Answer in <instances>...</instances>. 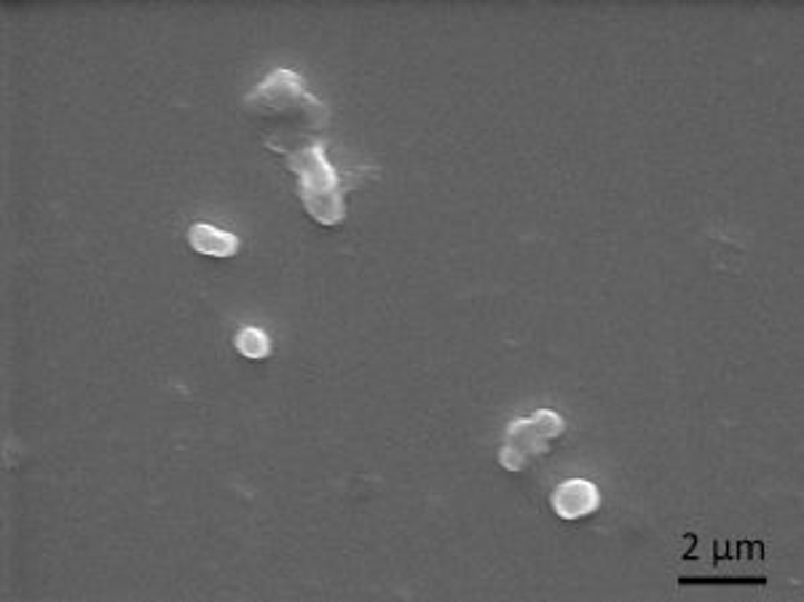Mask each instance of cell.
<instances>
[{
    "instance_id": "277c9868",
    "label": "cell",
    "mask_w": 804,
    "mask_h": 602,
    "mask_svg": "<svg viewBox=\"0 0 804 602\" xmlns=\"http://www.w3.org/2000/svg\"><path fill=\"white\" fill-rule=\"evenodd\" d=\"M188 241L196 253L209 257H234L239 253V238L234 234H223V230L213 228V225H194L188 230Z\"/></svg>"
},
{
    "instance_id": "6da1fadb",
    "label": "cell",
    "mask_w": 804,
    "mask_h": 602,
    "mask_svg": "<svg viewBox=\"0 0 804 602\" xmlns=\"http://www.w3.org/2000/svg\"><path fill=\"white\" fill-rule=\"evenodd\" d=\"M290 167L298 175L301 198L314 215V220L325 225L344 220L339 177H335V169L325 161L320 148H308L306 154L290 156Z\"/></svg>"
},
{
    "instance_id": "7a4b0ae2",
    "label": "cell",
    "mask_w": 804,
    "mask_h": 602,
    "mask_svg": "<svg viewBox=\"0 0 804 602\" xmlns=\"http://www.w3.org/2000/svg\"><path fill=\"white\" fill-rule=\"evenodd\" d=\"M563 434V418L552 409H539L531 418L510 423L499 461L507 472H523L529 463L542 458L552 440Z\"/></svg>"
},
{
    "instance_id": "3957f363",
    "label": "cell",
    "mask_w": 804,
    "mask_h": 602,
    "mask_svg": "<svg viewBox=\"0 0 804 602\" xmlns=\"http://www.w3.org/2000/svg\"><path fill=\"white\" fill-rule=\"evenodd\" d=\"M550 501L560 520H582L601 506V493L592 482L569 480L552 493Z\"/></svg>"
},
{
    "instance_id": "5b68a950",
    "label": "cell",
    "mask_w": 804,
    "mask_h": 602,
    "mask_svg": "<svg viewBox=\"0 0 804 602\" xmlns=\"http://www.w3.org/2000/svg\"><path fill=\"white\" fill-rule=\"evenodd\" d=\"M236 348H239V354L249 356V359H263V356H268V351H272V341H268V335L263 333V329L245 327L236 335Z\"/></svg>"
}]
</instances>
